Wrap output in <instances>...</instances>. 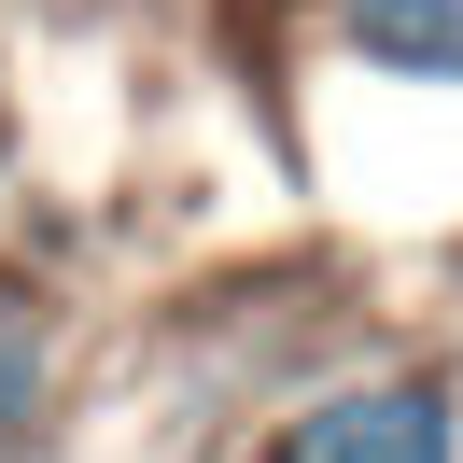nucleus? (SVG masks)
Here are the masks:
<instances>
[{
  "label": "nucleus",
  "instance_id": "nucleus-1",
  "mask_svg": "<svg viewBox=\"0 0 463 463\" xmlns=\"http://www.w3.org/2000/svg\"><path fill=\"white\" fill-rule=\"evenodd\" d=\"M239 463H463V365H435V351L309 365Z\"/></svg>",
  "mask_w": 463,
  "mask_h": 463
},
{
  "label": "nucleus",
  "instance_id": "nucleus-3",
  "mask_svg": "<svg viewBox=\"0 0 463 463\" xmlns=\"http://www.w3.org/2000/svg\"><path fill=\"white\" fill-rule=\"evenodd\" d=\"M57 421H71V309L29 267H0V463H43Z\"/></svg>",
  "mask_w": 463,
  "mask_h": 463
},
{
  "label": "nucleus",
  "instance_id": "nucleus-2",
  "mask_svg": "<svg viewBox=\"0 0 463 463\" xmlns=\"http://www.w3.org/2000/svg\"><path fill=\"white\" fill-rule=\"evenodd\" d=\"M323 57L393 99H463V0H323Z\"/></svg>",
  "mask_w": 463,
  "mask_h": 463
}]
</instances>
